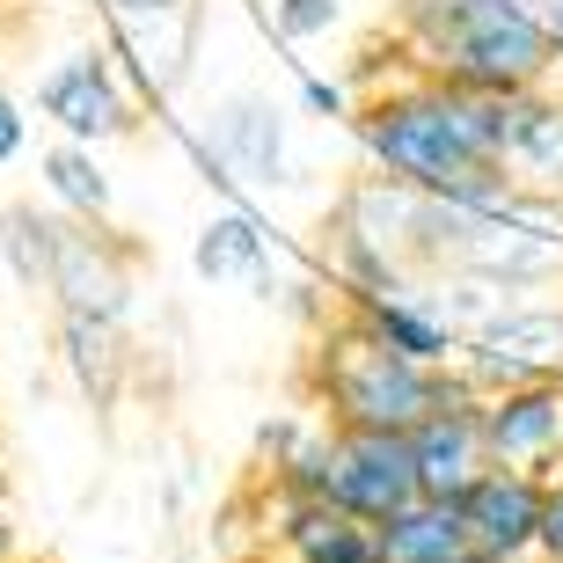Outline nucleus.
<instances>
[{"instance_id": "f257e3e1", "label": "nucleus", "mask_w": 563, "mask_h": 563, "mask_svg": "<svg viewBox=\"0 0 563 563\" xmlns=\"http://www.w3.org/2000/svg\"><path fill=\"white\" fill-rule=\"evenodd\" d=\"M461 396H483L468 374L424 366V358L396 352L388 336H374L352 308L336 314L322 344H314V402L330 410V424H358V432H418L432 410Z\"/></svg>"}, {"instance_id": "f03ea898", "label": "nucleus", "mask_w": 563, "mask_h": 563, "mask_svg": "<svg viewBox=\"0 0 563 563\" xmlns=\"http://www.w3.org/2000/svg\"><path fill=\"white\" fill-rule=\"evenodd\" d=\"M402 30L418 37L439 81L527 96L549 88L563 44L534 15V0H402Z\"/></svg>"}, {"instance_id": "7ed1b4c3", "label": "nucleus", "mask_w": 563, "mask_h": 563, "mask_svg": "<svg viewBox=\"0 0 563 563\" xmlns=\"http://www.w3.org/2000/svg\"><path fill=\"white\" fill-rule=\"evenodd\" d=\"M358 140H366V154H374L388 176L432 190V198L498 206L505 190H512V168L490 162V154H476V146L461 140L432 81L396 88V96H374V103L358 110Z\"/></svg>"}, {"instance_id": "20e7f679", "label": "nucleus", "mask_w": 563, "mask_h": 563, "mask_svg": "<svg viewBox=\"0 0 563 563\" xmlns=\"http://www.w3.org/2000/svg\"><path fill=\"white\" fill-rule=\"evenodd\" d=\"M272 483L286 498H330L358 520H388L410 498H424L410 432H358V424H330V432L286 446L272 468Z\"/></svg>"}, {"instance_id": "39448f33", "label": "nucleus", "mask_w": 563, "mask_h": 563, "mask_svg": "<svg viewBox=\"0 0 563 563\" xmlns=\"http://www.w3.org/2000/svg\"><path fill=\"white\" fill-rule=\"evenodd\" d=\"M140 242L110 228V220H74L59 212L52 228V272H44V300L59 314H103V322H125L132 292H140Z\"/></svg>"}, {"instance_id": "423d86ee", "label": "nucleus", "mask_w": 563, "mask_h": 563, "mask_svg": "<svg viewBox=\"0 0 563 563\" xmlns=\"http://www.w3.org/2000/svg\"><path fill=\"white\" fill-rule=\"evenodd\" d=\"M37 118L59 140H81V146H103V140H132L140 132V103L125 88V66L110 59L103 44L88 52H66L52 74L37 81Z\"/></svg>"}, {"instance_id": "0eeeda50", "label": "nucleus", "mask_w": 563, "mask_h": 563, "mask_svg": "<svg viewBox=\"0 0 563 563\" xmlns=\"http://www.w3.org/2000/svg\"><path fill=\"white\" fill-rule=\"evenodd\" d=\"M461 374L476 380L483 396L490 388H512V380H542L563 374V308H512L490 314L483 330L461 336Z\"/></svg>"}, {"instance_id": "6e6552de", "label": "nucleus", "mask_w": 563, "mask_h": 563, "mask_svg": "<svg viewBox=\"0 0 563 563\" xmlns=\"http://www.w3.org/2000/svg\"><path fill=\"white\" fill-rule=\"evenodd\" d=\"M483 439L498 468H527V476H556L563 468V374L512 380L483 396Z\"/></svg>"}, {"instance_id": "1a4fd4ad", "label": "nucleus", "mask_w": 563, "mask_h": 563, "mask_svg": "<svg viewBox=\"0 0 563 563\" xmlns=\"http://www.w3.org/2000/svg\"><path fill=\"white\" fill-rule=\"evenodd\" d=\"M542 505H549V476H527V468H483L468 490L454 498L461 527H468V549L505 563H534L542 549Z\"/></svg>"}, {"instance_id": "9d476101", "label": "nucleus", "mask_w": 563, "mask_h": 563, "mask_svg": "<svg viewBox=\"0 0 563 563\" xmlns=\"http://www.w3.org/2000/svg\"><path fill=\"white\" fill-rule=\"evenodd\" d=\"M198 22H206L198 0L125 8V15H110V59L140 81V96H176L190 81V59H198Z\"/></svg>"}, {"instance_id": "9b49d317", "label": "nucleus", "mask_w": 563, "mask_h": 563, "mask_svg": "<svg viewBox=\"0 0 563 563\" xmlns=\"http://www.w3.org/2000/svg\"><path fill=\"white\" fill-rule=\"evenodd\" d=\"M206 176H250V184H292L286 176V118L272 96H228L198 140Z\"/></svg>"}, {"instance_id": "f8f14e48", "label": "nucleus", "mask_w": 563, "mask_h": 563, "mask_svg": "<svg viewBox=\"0 0 563 563\" xmlns=\"http://www.w3.org/2000/svg\"><path fill=\"white\" fill-rule=\"evenodd\" d=\"M410 454H418V483L424 498H446L454 505L468 483L490 468V439H483V396H461L446 402V410H432V418L410 432Z\"/></svg>"}, {"instance_id": "ddd939ff", "label": "nucleus", "mask_w": 563, "mask_h": 563, "mask_svg": "<svg viewBox=\"0 0 563 563\" xmlns=\"http://www.w3.org/2000/svg\"><path fill=\"white\" fill-rule=\"evenodd\" d=\"M278 556L292 563H380V534L374 520H358L330 498H286L278 490Z\"/></svg>"}, {"instance_id": "4468645a", "label": "nucleus", "mask_w": 563, "mask_h": 563, "mask_svg": "<svg viewBox=\"0 0 563 563\" xmlns=\"http://www.w3.org/2000/svg\"><path fill=\"white\" fill-rule=\"evenodd\" d=\"M59 366H66V380L81 388V402L110 410V402L125 396V374H132L125 322H103V314H59Z\"/></svg>"}, {"instance_id": "2eb2a0df", "label": "nucleus", "mask_w": 563, "mask_h": 563, "mask_svg": "<svg viewBox=\"0 0 563 563\" xmlns=\"http://www.w3.org/2000/svg\"><path fill=\"white\" fill-rule=\"evenodd\" d=\"M505 168H512V184L556 190L563 198V96L556 88L512 96V118H505Z\"/></svg>"}, {"instance_id": "dca6fc26", "label": "nucleus", "mask_w": 563, "mask_h": 563, "mask_svg": "<svg viewBox=\"0 0 563 563\" xmlns=\"http://www.w3.org/2000/svg\"><path fill=\"white\" fill-rule=\"evenodd\" d=\"M344 308L366 322L374 336H388L396 352H410V358H424V366H446L454 358V322L424 300L418 286H402V292H344Z\"/></svg>"}, {"instance_id": "f3484780", "label": "nucleus", "mask_w": 563, "mask_h": 563, "mask_svg": "<svg viewBox=\"0 0 563 563\" xmlns=\"http://www.w3.org/2000/svg\"><path fill=\"white\" fill-rule=\"evenodd\" d=\"M190 264H198L206 286H250L272 300V242H264V228H256L250 212H212L206 228H198Z\"/></svg>"}, {"instance_id": "a211bd4d", "label": "nucleus", "mask_w": 563, "mask_h": 563, "mask_svg": "<svg viewBox=\"0 0 563 563\" xmlns=\"http://www.w3.org/2000/svg\"><path fill=\"white\" fill-rule=\"evenodd\" d=\"M374 534H380V563H454V556H468V527H461V512L446 498H410Z\"/></svg>"}, {"instance_id": "6ab92c4d", "label": "nucleus", "mask_w": 563, "mask_h": 563, "mask_svg": "<svg viewBox=\"0 0 563 563\" xmlns=\"http://www.w3.org/2000/svg\"><path fill=\"white\" fill-rule=\"evenodd\" d=\"M44 190H52L59 212H74V220H110V176H103V162H96V146H81V140L44 146Z\"/></svg>"}, {"instance_id": "aec40b11", "label": "nucleus", "mask_w": 563, "mask_h": 563, "mask_svg": "<svg viewBox=\"0 0 563 563\" xmlns=\"http://www.w3.org/2000/svg\"><path fill=\"white\" fill-rule=\"evenodd\" d=\"M52 228H59V212H44L37 198L0 206V264H8V278H15L22 292H44V272H52Z\"/></svg>"}, {"instance_id": "412c9836", "label": "nucleus", "mask_w": 563, "mask_h": 563, "mask_svg": "<svg viewBox=\"0 0 563 563\" xmlns=\"http://www.w3.org/2000/svg\"><path fill=\"white\" fill-rule=\"evenodd\" d=\"M272 22L286 44H308V37H330L336 22V0H272Z\"/></svg>"}, {"instance_id": "4be33fe9", "label": "nucleus", "mask_w": 563, "mask_h": 563, "mask_svg": "<svg viewBox=\"0 0 563 563\" xmlns=\"http://www.w3.org/2000/svg\"><path fill=\"white\" fill-rule=\"evenodd\" d=\"M534 556L563 563V468L549 476V505H542V549H534Z\"/></svg>"}, {"instance_id": "5701e85b", "label": "nucleus", "mask_w": 563, "mask_h": 563, "mask_svg": "<svg viewBox=\"0 0 563 563\" xmlns=\"http://www.w3.org/2000/svg\"><path fill=\"white\" fill-rule=\"evenodd\" d=\"M22 146H30V118H22V103H15V96H0V168L15 162Z\"/></svg>"}, {"instance_id": "b1692460", "label": "nucleus", "mask_w": 563, "mask_h": 563, "mask_svg": "<svg viewBox=\"0 0 563 563\" xmlns=\"http://www.w3.org/2000/svg\"><path fill=\"white\" fill-rule=\"evenodd\" d=\"M300 96H308V110H322V118H344V88H336V81H314V74H308Z\"/></svg>"}, {"instance_id": "393cba45", "label": "nucleus", "mask_w": 563, "mask_h": 563, "mask_svg": "<svg viewBox=\"0 0 563 563\" xmlns=\"http://www.w3.org/2000/svg\"><path fill=\"white\" fill-rule=\"evenodd\" d=\"M0 563H15V520H8V490H0Z\"/></svg>"}, {"instance_id": "a878e982", "label": "nucleus", "mask_w": 563, "mask_h": 563, "mask_svg": "<svg viewBox=\"0 0 563 563\" xmlns=\"http://www.w3.org/2000/svg\"><path fill=\"white\" fill-rule=\"evenodd\" d=\"M534 15H542V22H549V37L563 44V0H534Z\"/></svg>"}, {"instance_id": "bb28decb", "label": "nucleus", "mask_w": 563, "mask_h": 563, "mask_svg": "<svg viewBox=\"0 0 563 563\" xmlns=\"http://www.w3.org/2000/svg\"><path fill=\"white\" fill-rule=\"evenodd\" d=\"M110 15H125V8H162V0H103Z\"/></svg>"}, {"instance_id": "cd10ccee", "label": "nucleus", "mask_w": 563, "mask_h": 563, "mask_svg": "<svg viewBox=\"0 0 563 563\" xmlns=\"http://www.w3.org/2000/svg\"><path fill=\"white\" fill-rule=\"evenodd\" d=\"M272 563H292V556H272Z\"/></svg>"}]
</instances>
